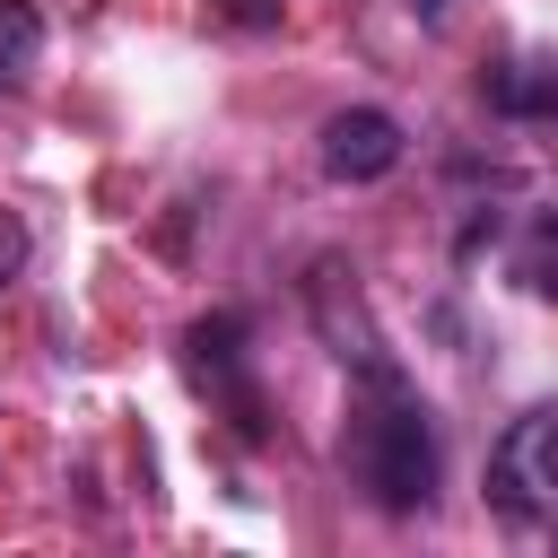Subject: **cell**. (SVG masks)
Masks as SVG:
<instances>
[{"label": "cell", "instance_id": "5", "mask_svg": "<svg viewBox=\"0 0 558 558\" xmlns=\"http://www.w3.org/2000/svg\"><path fill=\"white\" fill-rule=\"evenodd\" d=\"M35 52H44V17H35L26 0H0V96H9V87H26Z\"/></svg>", "mask_w": 558, "mask_h": 558}, {"label": "cell", "instance_id": "3", "mask_svg": "<svg viewBox=\"0 0 558 558\" xmlns=\"http://www.w3.org/2000/svg\"><path fill=\"white\" fill-rule=\"evenodd\" d=\"M392 166H401V122H392V113L349 105V113L323 122V174H340V183H375V174H392Z\"/></svg>", "mask_w": 558, "mask_h": 558}, {"label": "cell", "instance_id": "7", "mask_svg": "<svg viewBox=\"0 0 558 558\" xmlns=\"http://www.w3.org/2000/svg\"><path fill=\"white\" fill-rule=\"evenodd\" d=\"M26 262V235H17V218H0V279Z\"/></svg>", "mask_w": 558, "mask_h": 558}, {"label": "cell", "instance_id": "2", "mask_svg": "<svg viewBox=\"0 0 558 558\" xmlns=\"http://www.w3.org/2000/svg\"><path fill=\"white\" fill-rule=\"evenodd\" d=\"M488 506L523 532L558 523V410H523L488 445Z\"/></svg>", "mask_w": 558, "mask_h": 558}, {"label": "cell", "instance_id": "1", "mask_svg": "<svg viewBox=\"0 0 558 558\" xmlns=\"http://www.w3.org/2000/svg\"><path fill=\"white\" fill-rule=\"evenodd\" d=\"M357 488L384 506V514H418L436 497V436H427V410L418 392L375 357L366 366V392L349 401V436H340Z\"/></svg>", "mask_w": 558, "mask_h": 558}, {"label": "cell", "instance_id": "6", "mask_svg": "<svg viewBox=\"0 0 558 558\" xmlns=\"http://www.w3.org/2000/svg\"><path fill=\"white\" fill-rule=\"evenodd\" d=\"M235 26H279V0H218Z\"/></svg>", "mask_w": 558, "mask_h": 558}, {"label": "cell", "instance_id": "4", "mask_svg": "<svg viewBox=\"0 0 558 558\" xmlns=\"http://www.w3.org/2000/svg\"><path fill=\"white\" fill-rule=\"evenodd\" d=\"M480 96H488L497 113H514V122H549V113H558V52L497 61V70L480 78Z\"/></svg>", "mask_w": 558, "mask_h": 558}]
</instances>
